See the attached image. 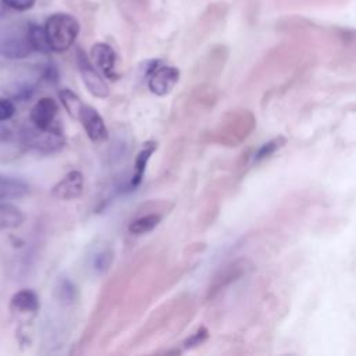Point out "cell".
<instances>
[{"instance_id": "9", "label": "cell", "mask_w": 356, "mask_h": 356, "mask_svg": "<svg viewBox=\"0 0 356 356\" xmlns=\"http://www.w3.org/2000/svg\"><path fill=\"white\" fill-rule=\"evenodd\" d=\"M83 192V175L79 171H70L51 189V195L58 200H74Z\"/></svg>"}, {"instance_id": "10", "label": "cell", "mask_w": 356, "mask_h": 356, "mask_svg": "<svg viewBox=\"0 0 356 356\" xmlns=\"http://www.w3.org/2000/svg\"><path fill=\"white\" fill-rule=\"evenodd\" d=\"M22 147L26 146L22 140L21 132L15 135L7 128H0V159L3 161H8L18 157Z\"/></svg>"}, {"instance_id": "8", "label": "cell", "mask_w": 356, "mask_h": 356, "mask_svg": "<svg viewBox=\"0 0 356 356\" xmlns=\"http://www.w3.org/2000/svg\"><path fill=\"white\" fill-rule=\"evenodd\" d=\"M79 121H81L88 138L92 142L100 143L108 138V131H107L106 122H104L103 117L97 113L96 108H93L90 106H83L81 115H79Z\"/></svg>"}, {"instance_id": "19", "label": "cell", "mask_w": 356, "mask_h": 356, "mask_svg": "<svg viewBox=\"0 0 356 356\" xmlns=\"http://www.w3.org/2000/svg\"><path fill=\"white\" fill-rule=\"evenodd\" d=\"M4 6L17 11H26L33 7L36 0H1Z\"/></svg>"}, {"instance_id": "14", "label": "cell", "mask_w": 356, "mask_h": 356, "mask_svg": "<svg viewBox=\"0 0 356 356\" xmlns=\"http://www.w3.org/2000/svg\"><path fill=\"white\" fill-rule=\"evenodd\" d=\"M25 220L24 213L11 203H0V229L18 228Z\"/></svg>"}, {"instance_id": "4", "label": "cell", "mask_w": 356, "mask_h": 356, "mask_svg": "<svg viewBox=\"0 0 356 356\" xmlns=\"http://www.w3.org/2000/svg\"><path fill=\"white\" fill-rule=\"evenodd\" d=\"M76 64H78L82 82L86 86L88 92L97 99H106L110 95L106 81L97 72L90 58H88V56L81 50L76 51Z\"/></svg>"}, {"instance_id": "3", "label": "cell", "mask_w": 356, "mask_h": 356, "mask_svg": "<svg viewBox=\"0 0 356 356\" xmlns=\"http://www.w3.org/2000/svg\"><path fill=\"white\" fill-rule=\"evenodd\" d=\"M21 136L26 147H33L42 152H54L64 143L58 127L51 129H39L32 125L31 128L21 131Z\"/></svg>"}, {"instance_id": "20", "label": "cell", "mask_w": 356, "mask_h": 356, "mask_svg": "<svg viewBox=\"0 0 356 356\" xmlns=\"http://www.w3.org/2000/svg\"><path fill=\"white\" fill-rule=\"evenodd\" d=\"M206 337H207V330L206 328H200L197 332H195L192 337H189L186 339L185 345H186V348H193V346L202 343L206 339Z\"/></svg>"}, {"instance_id": "1", "label": "cell", "mask_w": 356, "mask_h": 356, "mask_svg": "<svg viewBox=\"0 0 356 356\" xmlns=\"http://www.w3.org/2000/svg\"><path fill=\"white\" fill-rule=\"evenodd\" d=\"M44 32L51 51H65L74 44L79 33V22L71 14L56 13L46 19Z\"/></svg>"}, {"instance_id": "16", "label": "cell", "mask_w": 356, "mask_h": 356, "mask_svg": "<svg viewBox=\"0 0 356 356\" xmlns=\"http://www.w3.org/2000/svg\"><path fill=\"white\" fill-rule=\"evenodd\" d=\"M161 221V216L156 214V213H150V214H145L142 217L135 218L129 227L128 231L134 235H143L147 234L150 231H153Z\"/></svg>"}, {"instance_id": "18", "label": "cell", "mask_w": 356, "mask_h": 356, "mask_svg": "<svg viewBox=\"0 0 356 356\" xmlns=\"http://www.w3.org/2000/svg\"><path fill=\"white\" fill-rule=\"evenodd\" d=\"M15 114V106L10 99L0 97V122L10 120Z\"/></svg>"}, {"instance_id": "7", "label": "cell", "mask_w": 356, "mask_h": 356, "mask_svg": "<svg viewBox=\"0 0 356 356\" xmlns=\"http://www.w3.org/2000/svg\"><path fill=\"white\" fill-rule=\"evenodd\" d=\"M58 111V106L51 97L39 99L29 113V120L33 127L39 129H51L54 128V120Z\"/></svg>"}, {"instance_id": "17", "label": "cell", "mask_w": 356, "mask_h": 356, "mask_svg": "<svg viewBox=\"0 0 356 356\" xmlns=\"http://www.w3.org/2000/svg\"><path fill=\"white\" fill-rule=\"evenodd\" d=\"M58 97L61 100V104L63 107L67 110V113L75 118V120H79V115H81V111L83 108V103L81 102V99L78 97L76 93H74L72 90L70 89H61L58 92Z\"/></svg>"}, {"instance_id": "2", "label": "cell", "mask_w": 356, "mask_h": 356, "mask_svg": "<svg viewBox=\"0 0 356 356\" xmlns=\"http://www.w3.org/2000/svg\"><path fill=\"white\" fill-rule=\"evenodd\" d=\"M28 25H14L0 31V56L24 58L33 51L28 38Z\"/></svg>"}, {"instance_id": "5", "label": "cell", "mask_w": 356, "mask_h": 356, "mask_svg": "<svg viewBox=\"0 0 356 356\" xmlns=\"http://www.w3.org/2000/svg\"><path fill=\"white\" fill-rule=\"evenodd\" d=\"M179 81V70L171 65H154L149 71L147 86L156 96L168 95Z\"/></svg>"}, {"instance_id": "13", "label": "cell", "mask_w": 356, "mask_h": 356, "mask_svg": "<svg viewBox=\"0 0 356 356\" xmlns=\"http://www.w3.org/2000/svg\"><path fill=\"white\" fill-rule=\"evenodd\" d=\"M11 309L19 313H35L39 309V299L31 289H22L11 298Z\"/></svg>"}, {"instance_id": "15", "label": "cell", "mask_w": 356, "mask_h": 356, "mask_svg": "<svg viewBox=\"0 0 356 356\" xmlns=\"http://www.w3.org/2000/svg\"><path fill=\"white\" fill-rule=\"evenodd\" d=\"M28 38H29V43H31L33 51H39V53H44V54L51 51L46 32H44V26L29 22Z\"/></svg>"}, {"instance_id": "11", "label": "cell", "mask_w": 356, "mask_h": 356, "mask_svg": "<svg viewBox=\"0 0 356 356\" xmlns=\"http://www.w3.org/2000/svg\"><path fill=\"white\" fill-rule=\"evenodd\" d=\"M157 147V143L154 140H149L145 142L139 150V153L135 157V163H134V174L131 177V188H136L140 185L145 171H146V165L152 157V154L154 153Z\"/></svg>"}, {"instance_id": "12", "label": "cell", "mask_w": 356, "mask_h": 356, "mask_svg": "<svg viewBox=\"0 0 356 356\" xmlns=\"http://www.w3.org/2000/svg\"><path fill=\"white\" fill-rule=\"evenodd\" d=\"M29 192V186L17 178L0 175V200H13L24 197Z\"/></svg>"}, {"instance_id": "6", "label": "cell", "mask_w": 356, "mask_h": 356, "mask_svg": "<svg viewBox=\"0 0 356 356\" xmlns=\"http://www.w3.org/2000/svg\"><path fill=\"white\" fill-rule=\"evenodd\" d=\"M90 61L93 63L95 67L108 79L115 81L118 79V74L115 70V61H117V54L114 49L103 42L95 43L90 47Z\"/></svg>"}]
</instances>
